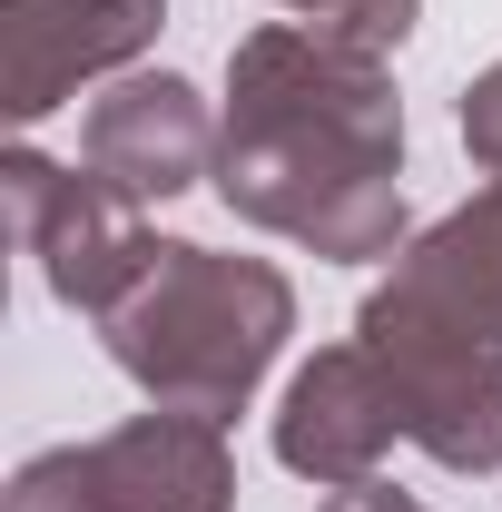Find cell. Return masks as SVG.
Listing matches in <instances>:
<instances>
[{
    "instance_id": "obj_2",
    "label": "cell",
    "mask_w": 502,
    "mask_h": 512,
    "mask_svg": "<svg viewBox=\"0 0 502 512\" xmlns=\"http://www.w3.org/2000/svg\"><path fill=\"white\" fill-rule=\"evenodd\" d=\"M99 335H109V365L148 404L237 424L266 384V365L296 335V286L266 256H217L197 237H158V256L99 316Z\"/></svg>"
},
{
    "instance_id": "obj_1",
    "label": "cell",
    "mask_w": 502,
    "mask_h": 512,
    "mask_svg": "<svg viewBox=\"0 0 502 512\" xmlns=\"http://www.w3.org/2000/svg\"><path fill=\"white\" fill-rule=\"evenodd\" d=\"M227 217L335 266L404 247V99L384 50L315 20H266L227 50L217 178Z\"/></svg>"
},
{
    "instance_id": "obj_3",
    "label": "cell",
    "mask_w": 502,
    "mask_h": 512,
    "mask_svg": "<svg viewBox=\"0 0 502 512\" xmlns=\"http://www.w3.org/2000/svg\"><path fill=\"white\" fill-rule=\"evenodd\" d=\"M0 512H237V453L227 424L148 404L89 444L30 453Z\"/></svg>"
},
{
    "instance_id": "obj_8",
    "label": "cell",
    "mask_w": 502,
    "mask_h": 512,
    "mask_svg": "<svg viewBox=\"0 0 502 512\" xmlns=\"http://www.w3.org/2000/svg\"><path fill=\"white\" fill-rule=\"evenodd\" d=\"M10 119H50L79 79L148 60L168 0H10Z\"/></svg>"
},
{
    "instance_id": "obj_4",
    "label": "cell",
    "mask_w": 502,
    "mask_h": 512,
    "mask_svg": "<svg viewBox=\"0 0 502 512\" xmlns=\"http://www.w3.org/2000/svg\"><path fill=\"white\" fill-rule=\"evenodd\" d=\"M0 197H10L20 256L40 266V286L60 296L69 316H109L128 286H138V266L158 256L138 197L109 188L99 168H60V158H40V148H10V158H0Z\"/></svg>"
},
{
    "instance_id": "obj_12",
    "label": "cell",
    "mask_w": 502,
    "mask_h": 512,
    "mask_svg": "<svg viewBox=\"0 0 502 512\" xmlns=\"http://www.w3.org/2000/svg\"><path fill=\"white\" fill-rule=\"evenodd\" d=\"M315 512H424V503H414L404 483H384V473H375V483H335Z\"/></svg>"
},
{
    "instance_id": "obj_7",
    "label": "cell",
    "mask_w": 502,
    "mask_h": 512,
    "mask_svg": "<svg viewBox=\"0 0 502 512\" xmlns=\"http://www.w3.org/2000/svg\"><path fill=\"white\" fill-rule=\"evenodd\" d=\"M217 128L227 119H207V99L178 69H128L109 99H89L79 158L148 207V197H188V188L217 178Z\"/></svg>"
},
{
    "instance_id": "obj_10",
    "label": "cell",
    "mask_w": 502,
    "mask_h": 512,
    "mask_svg": "<svg viewBox=\"0 0 502 512\" xmlns=\"http://www.w3.org/2000/svg\"><path fill=\"white\" fill-rule=\"evenodd\" d=\"M276 10H296L315 30H335V40H355V50H404L414 40V20H424V0H276Z\"/></svg>"
},
{
    "instance_id": "obj_6",
    "label": "cell",
    "mask_w": 502,
    "mask_h": 512,
    "mask_svg": "<svg viewBox=\"0 0 502 512\" xmlns=\"http://www.w3.org/2000/svg\"><path fill=\"white\" fill-rule=\"evenodd\" d=\"M404 444V404H394V384H384L375 345L355 335V345H325L296 365L286 384V404H276V463L315 483V493H335V483H375V463Z\"/></svg>"
},
{
    "instance_id": "obj_9",
    "label": "cell",
    "mask_w": 502,
    "mask_h": 512,
    "mask_svg": "<svg viewBox=\"0 0 502 512\" xmlns=\"http://www.w3.org/2000/svg\"><path fill=\"white\" fill-rule=\"evenodd\" d=\"M375 296L404 306V316H434V325H463V335L502 345V178L483 197H463L453 217H434L414 247H394V276Z\"/></svg>"
},
{
    "instance_id": "obj_11",
    "label": "cell",
    "mask_w": 502,
    "mask_h": 512,
    "mask_svg": "<svg viewBox=\"0 0 502 512\" xmlns=\"http://www.w3.org/2000/svg\"><path fill=\"white\" fill-rule=\"evenodd\" d=\"M463 148H473V168H483V178H502V60L463 89Z\"/></svg>"
},
{
    "instance_id": "obj_5",
    "label": "cell",
    "mask_w": 502,
    "mask_h": 512,
    "mask_svg": "<svg viewBox=\"0 0 502 512\" xmlns=\"http://www.w3.org/2000/svg\"><path fill=\"white\" fill-rule=\"evenodd\" d=\"M355 335L375 345L384 384L404 404V444H424L443 473H502V345L493 335L404 316L384 296H365Z\"/></svg>"
}]
</instances>
